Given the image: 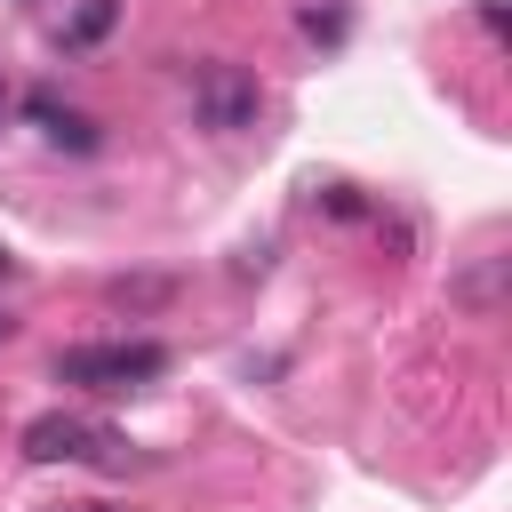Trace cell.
<instances>
[{
	"label": "cell",
	"mask_w": 512,
	"mask_h": 512,
	"mask_svg": "<svg viewBox=\"0 0 512 512\" xmlns=\"http://www.w3.org/2000/svg\"><path fill=\"white\" fill-rule=\"evenodd\" d=\"M112 16H120V0H88V8L64 24V48H96V40L112 32Z\"/></svg>",
	"instance_id": "5b68a950"
},
{
	"label": "cell",
	"mask_w": 512,
	"mask_h": 512,
	"mask_svg": "<svg viewBox=\"0 0 512 512\" xmlns=\"http://www.w3.org/2000/svg\"><path fill=\"white\" fill-rule=\"evenodd\" d=\"M48 512H112V504H96V496H80V504H48Z\"/></svg>",
	"instance_id": "8992f818"
},
{
	"label": "cell",
	"mask_w": 512,
	"mask_h": 512,
	"mask_svg": "<svg viewBox=\"0 0 512 512\" xmlns=\"http://www.w3.org/2000/svg\"><path fill=\"white\" fill-rule=\"evenodd\" d=\"M168 368V352L152 336H112V344H72L56 352V384H80V392H136Z\"/></svg>",
	"instance_id": "6da1fadb"
},
{
	"label": "cell",
	"mask_w": 512,
	"mask_h": 512,
	"mask_svg": "<svg viewBox=\"0 0 512 512\" xmlns=\"http://www.w3.org/2000/svg\"><path fill=\"white\" fill-rule=\"evenodd\" d=\"M256 112H264V88H256V72H240V64H224V56L192 64V120H200V128H216V136H240V128H256Z\"/></svg>",
	"instance_id": "3957f363"
},
{
	"label": "cell",
	"mask_w": 512,
	"mask_h": 512,
	"mask_svg": "<svg viewBox=\"0 0 512 512\" xmlns=\"http://www.w3.org/2000/svg\"><path fill=\"white\" fill-rule=\"evenodd\" d=\"M8 336H16V320H8V312H0V344H8Z\"/></svg>",
	"instance_id": "ba28073f"
},
{
	"label": "cell",
	"mask_w": 512,
	"mask_h": 512,
	"mask_svg": "<svg viewBox=\"0 0 512 512\" xmlns=\"http://www.w3.org/2000/svg\"><path fill=\"white\" fill-rule=\"evenodd\" d=\"M8 272H16V256H8V248H0V280H8Z\"/></svg>",
	"instance_id": "52a82bcc"
},
{
	"label": "cell",
	"mask_w": 512,
	"mask_h": 512,
	"mask_svg": "<svg viewBox=\"0 0 512 512\" xmlns=\"http://www.w3.org/2000/svg\"><path fill=\"white\" fill-rule=\"evenodd\" d=\"M0 120H8V80H0Z\"/></svg>",
	"instance_id": "9c48e42d"
},
{
	"label": "cell",
	"mask_w": 512,
	"mask_h": 512,
	"mask_svg": "<svg viewBox=\"0 0 512 512\" xmlns=\"http://www.w3.org/2000/svg\"><path fill=\"white\" fill-rule=\"evenodd\" d=\"M24 456L32 464H128V440L80 408H48L24 424Z\"/></svg>",
	"instance_id": "7a4b0ae2"
},
{
	"label": "cell",
	"mask_w": 512,
	"mask_h": 512,
	"mask_svg": "<svg viewBox=\"0 0 512 512\" xmlns=\"http://www.w3.org/2000/svg\"><path fill=\"white\" fill-rule=\"evenodd\" d=\"M24 112H32V120H40V128H48V144H64V152H96V128H88V120H80V112H64V104H56V96H32V104H24Z\"/></svg>",
	"instance_id": "277c9868"
}]
</instances>
